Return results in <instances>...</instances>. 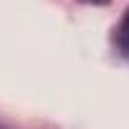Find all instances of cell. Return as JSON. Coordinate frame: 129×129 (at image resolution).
I'll list each match as a JSON object with an SVG mask.
<instances>
[{
  "mask_svg": "<svg viewBox=\"0 0 129 129\" xmlns=\"http://www.w3.org/2000/svg\"><path fill=\"white\" fill-rule=\"evenodd\" d=\"M116 43H119L121 53H124V56H129V10L124 13V18H121V23H119V30H116Z\"/></svg>",
  "mask_w": 129,
  "mask_h": 129,
  "instance_id": "cell-1",
  "label": "cell"
}]
</instances>
